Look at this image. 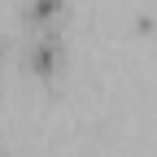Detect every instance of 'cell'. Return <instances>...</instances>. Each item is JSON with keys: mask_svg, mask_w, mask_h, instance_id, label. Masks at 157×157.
Here are the masks:
<instances>
[{"mask_svg": "<svg viewBox=\"0 0 157 157\" xmlns=\"http://www.w3.org/2000/svg\"><path fill=\"white\" fill-rule=\"evenodd\" d=\"M57 61H61V39H44V44L31 52V66H35L39 74H52Z\"/></svg>", "mask_w": 157, "mask_h": 157, "instance_id": "cell-1", "label": "cell"}, {"mask_svg": "<svg viewBox=\"0 0 157 157\" xmlns=\"http://www.w3.org/2000/svg\"><path fill=\"white\" fill-rule=\"evenodd\" d=\"M57 9H61V0H31L26 17H31V22H44V17H52Z\"/></svg>", "mask_w": 157, "mask_h": 157, "instance_id": "cell-2", "label": "cell"}]
</instances>
